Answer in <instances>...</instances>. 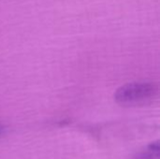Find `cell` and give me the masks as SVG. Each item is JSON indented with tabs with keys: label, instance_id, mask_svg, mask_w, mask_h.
Masks as SVG:
<instances>
[{
	"label": "cell",
	"instance_id": "6da1fadb",
	"mask_svg": "<svg viewBox=\"0 0 160 159\" xmlns=\"http://www.w3.org/2000/svg\"><path fill=\"white\" fill-rule=\"evenodd\" d=\"M158 87L152 82H133L120 86L114 93V100L122 106H139L152 101Z\"/></svg>",
	"mask_w": 160,
	"mask_h": 159
},
{
	"label": "cell",
	"instance_id": "7a4b0ae2",
	"mask_svg": "<svg viewBox=\"0 0 160 159\" xmlns=\"http://www.w3.org/2000/svg\"><path fill=\"white\" fill-rule=\"evenodd\" d=\"M159 153V141H155L137 153L134 159H158Z\"/></svg>",
	"mask_w": 160,
	"mask_h": 159
},
{
	"label": "cell",
	"instance_id": "3957f363",
	"mask_svg": "<svg viewBox=\"0 0 160 159\" xmlns=\"http://www.w3.org/2000/svg\"><path fill=\"white\" fill-rule=\"evenodd\" d=\"M7 131V127L3 125V124H0V137H2Z\"/></svg>",
	"mask_w": 160,
	"mask_h": 159
}]
</instances>
